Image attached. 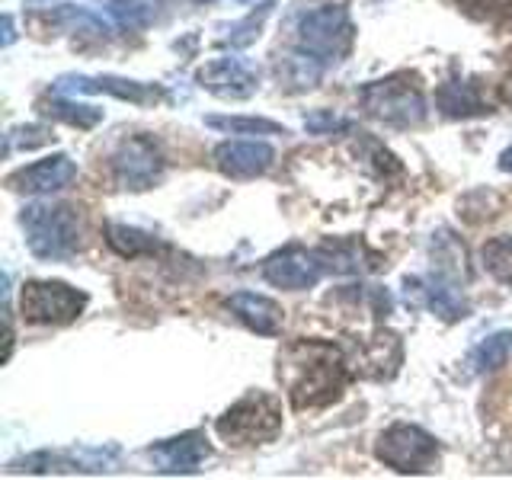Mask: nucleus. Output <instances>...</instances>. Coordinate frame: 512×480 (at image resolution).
Returning a JSON list of instances; mask_svg holds the SVG:
<instances>
[{
  "mask_svg": "<svg viewBox=\"0 0 512 480\" xmlns=\"http://www.w3.org/2000/svg\"><path fill=\"white\" fill-rule=\"evenodd\" d=\"M359 100L368 116H375L384 125H394V128H410L426 119V100L420 87L410 80V74L375 80V84L362 87Z\"/></svg>",
  "mask_w": 512,
  "mask_h": 480,
  "instance_id": "3",
  "label": "nucleus"
},
{
  "mask_svg": "<svg viewBox=\"0 0 512 480\" xmlns=\"http://www.w3.org/2000/svg\"><path fill=\"white\" fill-rule=\"evenodd\" d=\"M375 455L400 474H423L432 471V464L439 461L436 439L423 432L420 426L394 423L378 436Z\"/></svg>",
  "mask_w": 512,
  "mask_h": 480,
  "instance_id": "6",
  "label": "nucleus"
},
{
  "mask_svg": "<svg viewBox=\"0 0 512 480\" xmlns=\"http://www.w3.org/2000/svg\"><path fill=\"white\" fill-rule=\"evenodd\" d=\"M279 381L295 410H317L343 397L352 372L333 343L295 340L279 356Z\"/></svg>",
  "mask_w": 512,
  "mask_h": 480,
  "instance_id": "1",
  "label": "nucleus"
},
{
  "mask_svg": "<svg viewBox=\"0 0 512 480\" xmlns=\"http://www.w3.org/2000/svg\"><path fill=\"white\" fill-rule=\"evenodd\" d=\"M212 157H215V167L224 176L253 180V176H263L272 167L276 151H272L266 141H221Z\"/></svg>",
  "mask_w": 512,
  "mask_h": 480,
  "instance_id": "10",
  "label": "nucleus"
},
{
  "mask_svg": "<svg viewBox=\"0 0 512 480\" xmlns=\"http://www.w3.org/2000/svg\"><path fill=\"white\" fill-rule=\"evenodd\" d=\"M352 39H356V26L343 7H317L298 26V48L311 52L324 64L349 55Z\"/></svg>",
  "mask_w": 512,
  "mask_h": 480,
  "instance_id": "5",
  "label": "nucleus"
},
{
  "mask_svg": "<svg viewBox=\"0 0 512 480\" xmlns=\"http://www.w3.org/2000/svg\"><path fill=\"white\" fill-rule=\"evenodd\" d=\"M112 173L125 189H148L164 173V154L151 138H128L112 154Z\"/></svg>",
  "mask_w": 512,
  "mask_h": 480,
  "instance_id": "8",
  "label": "nucleus"
},
{
  "mask_svg": "<svg viewBox=\"0 0 512 480\" xmlns=\"http://www.w3.org/2000/svg\"><path fill=\"white\" fill-rule=\"evenodd\" d=\"M436 106L452 119H468V116H484V112H490L484 93L477 90V84H468V80L442 84L436 90Z\"/></svg>",
  "mask_w": 512,
  "mask_h": 480,
  "instance_id": "18",
  "label": "nucleus"
},
{
  "mask_svg": "<svg viewBox=\"0 0 512 480\" xmlns=\"http://www.w3.org/2000/svg\"><path fill=\"white\" fill-rule=\"evenodd\" d=\"M228 308L234 311L237 320H244V324L253 333H260V336H276V333H282L285 311L272 298H266V295L237 292V295L228 298Z\"/></svg>",
  "mask_w": 512,
  "mask_h": 480,
  "instance_id": "14",
  "label": "nucleus"
},
{
  "mask_svg": "<svg viewBox=\"0 0 512 480\" xmlns=\"http://www.w3.org/2000/svg\"><path fill=\"white\" fill-rule=\"evenodd\" d=\"M509 356H512V330H500L474 346L468 365L474 372H496V368H503L509 362Z\"/></svg>",
  "mask_w": 512,
  "mask_h": 480,
  "instance_id": "20",
  "label": "nucleus"
},
{
  "mask_svg": "<svg viewBox=\"0 0 512 480\" xmlns=\"http://www.w3.org/2000/svg\"><path fill=\"white\" fill-rule=\"evenodd\" d=\"M106 240H109V247L116 250L119 256H141V253H154L160 247V240L151 237V234H144L138 228H128V224H106Z\"/></svg>",
  "mask_w": 512,
  "mask_h": 480,
  "instance_id": "22",
  "label": "nucleus"
},
{
  "mask_svg": "<svg viewBox=\"0 0 512 480\" xmlns=\"http://www.w3.org/2000/svg\"><path fill=\"white\" fill-rule=\"evenodd\" d=\"M352 122L343 119V116H336V112L330 109H317L311 112V116H304V128L314 135H330V132H343V128H349Z\"/></svg>",
  "mask_w": 512,
  "mask_h": 480,
  "instance_id": "26",
  "label": "nucleus"
},
{
  "mask_svg": "<svg viewBox=\"0 0 512 480\" xmlns=\"http://www.w3.org/2000/svg\"><path fill=\"white\" fill-rule=\"evenodd\" d=\"M480 260H484V269L493 279L512 285V234L487 240L484 250H480Z\"/></svg>",
  "mask_w": 512,
  "mask_h": 480,
  "instance_id": "23",
  "label": "nucleus"
},
{
  "mask_svg": "<svg viewBox=\"0 0 512 480\" xmlns=\"http://www.w3.org/2000/svg\"><path fill=\"white\" fill-rule=\"evenodd\" d=\"M39 112L48 119H58V122H68L77 128H93L96 122L103 119V109L87 106V103H74V100H64V96H55V100H42Z\"/></svg>",
  "mask_w": 512,
  "mask_h": 480,
  "instance_id": "21",
  "label": "nucleus"
},
{
  "mask_svg": "<svg viewBox=\"0 0 512 480\" xmlns=\"http://www.w3.org/2000/svg\"><path fill=\"white\" fill-rule=\"evenodd\" d=\"M199 80L205 90L224 96V100H247L256 90V74L250 71V64L240 58H215L212 64H205L199 71Z\"/></svg>",
  "mask_w": 512,
  "mask_h": 480,
  "instance_id": "12",
  "label": "nucleus"
},
{
  "mask_svg": "<svg viewBox=\"0 0 512 480\" xmlns=\"http://www.w3.org/2000/svg\"><path fill=\"white\" fill-rule=\"evenodd\" d=\"M26 244L39 260H68L80 247V221L71 205L36 202L23 215Z\"/></svg>",
  "mask_w": 512,
  "mask_h": 480,
  "instance_id": "2",
  "label": "nucleus"
},
{
  "mask_svg": "<svg viewBox=\"0 0 512 480\" xmlns=\"http://www.w3.org/2000/svg\"><path fill=\"white\" fill-rule=\"evenodd\" d=\"M205 125H212V128H224V132H282V128L276 122H269V119H221V116H208Z\"/></svg>",
  "mask_w": 512,
  "mask_h": 480,
  "instance_id": "25",
  "label": "nucleus"
},
{
  "mask_svg": "<svg viewBox=\"0 0 512 480\" xmlns=\"http://www.w3.org/2000/svg\"><path fill=\"white\" fill-rule=\"evenodd\" d=\"M77 180V164L71 157L55 154V157H45L39 164H29L23 170H16L10 176V186L20 189V192H32V196H42V192H58L64 186H71Z\"/></svg>",
  "mask_w": 512,
  "mask_h": 480,
  "instance_id": "11",
  "label": "nucleus"
},
{
  "mask_svg": "<svg viewBox=\"0 0 512 480\" xmlns=\"http://www.w3.org/2000/svg\"><path fill=\"white\" fill-rule=\"evenodd\" d=\"M324 272H340V276H356L362 269H378L381 256H375L362 240H327L317 247Z\"/></svg>",
  "mask_w": 512,
  "mask_h": 480,
  "instance_id": "16",
  "label": "nucleus"
},
{
  "mask_svg": "<svg viewBox=\"0 0 512 480\" xmlns=\"http://www.w3.org/2000/svg\"><path fill=\"white\" fill-rule=\"evenodd\" d=\"M320 276H324V263H320L317 250L308 253L304 247H285L263 263V279L276 288H285V292L314 288Z\"/></svg>",
  "mask_w": 512,
  "mask_h": 480,
  "instance_id": "9",
  "label": "nucleus"
},
{
  "mask_svg": "<svg viewBox=\"0 0 512 480\" xmlns=\"http://www.w3.org/2000/svg\"><path fill=\"white\" fill-rule=\"evenodd\" d=\"M87 308V295L64 282H26L20 311L29 324H71Z\"/></svg>",
  "mask_w": 512,
  "mask_h": 480,
  "instance_id": "7",
  "label": "nucleus"
},
{
  "mask_svg": "<svg viewBox=\"0 0 512 480\" xmlns=\"http://www.w3.org/2000/svg\"><path fill=\"white\" fill-rule=\"evenodd\" d=\"M151 461L157 464V471H199V464L208 461V455H212V448H208V439L202 436V432H183V436L176 439H167L151 448Z\"/></svg>",
  "mask_w": 512,
  "mask_h": 480,
  "instance_id": "13",
  "label": "nucleus"
},
{
  "mask_svg": "<svg viewBox=\"0 0 512 480\" xmlns=\"http://www.w3.org/2000/svg\"><path fill=\"white\" fill-rule=\"evenodd\" d=\"M404 362V349L394 333L378 330L375 336H368L362 343V372L372 378H391L397 372V365Z\"/></svg>",
  "mask_w": 512,
  "mask_h": 480,
  "instance_id": "17",
  "label": "nucleus"
},
{
  "mask_svg": "<svg viewBox=\"0 0 512 480\" xmlns=\"http://www.w3.org/2000/svg\"><path fill=\"white\" fill-rule=\"evenodd\" d=\"M458 10H464L471 20L480 23H509L512 20V0H455Z\"/></svg>",
  "mask_w": 512,
  "mask_h": 480,
  "instance_id": "24",
  "label": "nucleus"
},
{
  "mask_svg": "<svg viewBox=\"0 0 512 480\" xmlns=\"http://www.w3.org/2000/svg\"><path fill=\"white\" fill-rule=\"evenodd\" d=\"M58 90H71V93H109L119 96V100H132V103H157L160 87L148 84H135V80H122V77H64Z\"/></svg>",
  "mask_w": 512,
  "mask_h": 480,
  "instance_id": "15",
  "label": "nucleus"
},
{
  "mask_svg": "<svg viewBox=\"0 0 512 480\" xmlns=\"http://www.w3.org/2000/svg\"><path fill=\"white\" fill-rule=\"evenodd\" d=\"M407 285L420 295V301L426 304V308L432 314H439L442 320H461L464 314H468V304L461 301V295L455 292V288H448L436 279H410Z\"/></svg>",
  "mask_w": 512,
  "mask_h": 480,
  "instance_id": "19",
  "label": "nucleus"
},
{
  "mask_svg": "<svg viewBox=\"0 0 512 480\" xmlns=\"http://www.w3.org/2000/svg\"><path fill=\"white\" fill-rule=\"evenodd\" d=\"M196 4H212V0H196Z\"/></svg>",
  "mask_w": 512,
  "mask_h": 480,
  "instance_id": "28",
  "label": "nucleus"
},
{
  "mask_svg": "<svg viewBox=\"0 0 512 480\" xmlns=\"http://www.w3.org/2000/svg\"><path fill=\"white\" fill-rule=\"evenodd\" d=\"M215 429L234 445L266 442L282 429V404L272 394H247L218 416Z\"/></svg>",
  "mask_w": 512,
  "mask_h": 480,
  "instance_id": "4",
  "label": "nucleus"
},
{
  "mask_svg": "<svg viewBox=\"0 0 512 480\" xmlns=\"http://www.w3.org/2000/svg\"><path fill=\"white\" fill-rule=\"evenodd\" d=\"M500 170H509V173H512V144L500 154Z\"/></svg>",
  "mask_w": 512,
  "mask_h": 480,
  "instance_id": "27",
  "label": "nucleus"
}]
</instances>
